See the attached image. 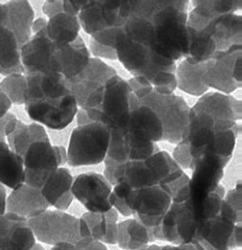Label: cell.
Returning a JSON list of instances; mask_svg holds the SVG:
<instances>
[{
  "instance_id": "cell-45",
  "label": "cell",
  "mask_w": 242,
  "mask_h": 250,
  "mask_svg": "<svg viewBox=\"0 0 242 250\" xmlns=\"http://www.w3.org/2000/svg\"><path fill=\"white\" fill-rule=\"evenodd\" d=\"M241 238H242L241 223H237L234 228V231H233V234L231 237V249L241 247Z\"/></svg>"
},
{
  "instance_id": "cell-56",
  "label": "cell",
  "mask_w": 242,
  "mask_h": 250,
  "mask_svg": "<svg viewBox=\"0 0 242 250\" xmlns=\"http://www.w3.org/2000/svg\"><path fill=\"white\" fill-rule=\"evenodd\" d=\"M56 0H45V2H54Z\"/></svg>"
},
{
  "instance_id": "cell-22",
  "label": "cell",
  "mask_w": 242,
  "mask_h": 250,
  "mask_svg": "<svg viewBox=\"0 0 242 250\" xmlns=\"http://www.w3.org/2000/svg\"><path fill=\"white\" fill-rule=\"evenodd\" d=\"M81 28L90 36L112 26H122L123 21L119 13L101 0H94L84 6L77 15Z\"/></svg>"
},
{
  "instance_id": "cell-34",
  "label": "cell",
  "mask_w": 242,
  "mask_h": 250,
  "mask_svg": "<svg viewBox=\"0 0 242 250\" xmlns=\"http://www.w3.org/2000/svg\"><path fill=\"white\" fill-rule=\"evenodd\" d=\"M194 7H199L211 15L235 13L241 9V0H191Z\"/></svg>"
},
{
  "instance_id": "cell-49",
  "label": "cell",
  "mask_w": 242,
  "mask_h": 250,
  "mask_svg": "<svg viewBox=\"0 0 242 250\" xmlns=\"http://www.w3.org/2000/svg\"><path fill=\"white\" fill-rule=\"evenodd\" d=\"M75 117H76V119H77V125L86 124V123L92 121V120L88 117L86 111H85L84 109H82V108H78Z\"/></svg>"
},
{
  "instance_id": "cell-29",
  "label": "cell",
  "mask_w": 242,
  "mask_h": 250,
  "mask_svg": "<svg viewBox=\"0 0 242 250\" xmlns=\"http://www.w3.org/2000/svg\"><path fill=\"white\" fill-rule=\"evenodd\" d=\"M236 224L235 219L219 212L211 219L208 232L201 243L212 250H231V237Z\"/></svg>"
},
{
  "instance_id": "cell-24",
  "label": "cell",
  "mask_w": 242,
  "mask_h": 250,
  "mask_svg": "<svg viewBox=\"0 0 242 250\" xmlns=\"http://www.w3.org/2000/svg\"><path fill=\"white\" fill-rule=\"evenodd\" d=\"M177 88L191 96L200 97L209 88L203 81V62L185 57L176 67Z\"/></svg>"
},
{
  "instance_id": "cell-25",
  "label": "cell",
  "mask_w": 242,
  "mask_h": 250,
  "mask_svg": "<svg viewBox=\"0 0 242 250\" xmlns=\"http://www.w3.org/2000/svg\"><path fill=\"white\" fill-rule=\"evenodd\" d=\"M154 240L152 229L136 218L117 223L116 244L123 250H140Z\"/></svg>"
},
{
  "instance_id": "cell-53",
  "label": "cell",
  "mask_w": 242,
  "mask_h": 250,
  "mask_svg": "<svg viewBox=\"0 0 242 250\" xmlns=\"http://www.w3.org/2000/svg\"><path fill=\"white\" fill-rule=\"evenodd\" d=\"M7 23V7L6 4L0 3V25H6Z\"/></svg>"
},
{
  "instance_id": "cell-2",
  "label": "cell",
  "mask_w": 242,
  "mask_h": 250,
  "mask_svg": "<svg viewBox=\"0 0 242 250\" xmlns=\"http://www.w3.org/2000/svg\"><path fill=\"white\" fill-rule=\"evenodd\" d=\"M189 0L162 1L149 18L153 26L150 50L170 61L188 55L187 14Z\"/></svg>"
},
{
  "instance_id": "cell-51",
  "label": "cell",
  "mask_w": 242,
  "mask_h": 250,
  "mask_svg": "<svg viewBox=\"0 0 242 250\" xmlns=\"http://www.w3.org/2000/svg\"><path fill=\"white\" fill-rule=\"evenodd\" d=\"M6 211V191L2 184H0V216Z\"/></svg>"
},
{
  "instance_id": "cell-44",
  "label": "cell",
  "mask_w": 242,
  "mask_h": 250,
  "mask_svg": "<svg viewBox=\"0 0 242 250\" xmlns=\"http://www.w3.org/2000/svg\"><path fill=\"white\" fill-rule=\"evenodd\" d=\"M74 199V196L71 192V190H68L66 193H64L55 204H54V207L57 209V210H60V211H65L68 209V207L70 206V204L72 203Z\"/></svg>"
},
{
  "instance_id": "cell-46",
  "label": "cell",
  "mask_w": 242,
  "mask_h": 250,
  "mask_svg": "<svg viewBox=\"0 0 242 250\" xmlns=\"http://www.w3.org/2000/svg\"><path fill=\"white\" fill-rule=\"evenodd\" d=\"M12 103L0 87V117L4 116L10 109Z\"/></svg>"
},
{
  "instance_id": "cell-52",
  "label": "cell",
  "mask_w": 242,
  "mask_h": 250,
  "mask_svg": "<svg viewBox=\"0 0 242 250\" xmlns=\"http://www.w3.org/2000/svg\"><path fill=\"white\" fill-rule=\"evenodd\" d=\"M71 5L72 7L75 9V11L77 13H79V11L84 7L86 6L87 4H89L90 2L94 1V0H67Z\"/></svg>"
},
{
  "instance_id": "cell-54",
  "label": "cell",
  "mask_w": 242,
  "mask_h": 250,
  "mask_svg": "<svg viewBox=\"0 0 242 250\" xmlns=\"http://www.w3.org/2000/svg\"><path fill=\"white\" fill-rule=\"evenodd\" d=\"M158 247H159V245H156V244H150V245L148 244L140 250H157Z\"/></svg>"
},
{
  "instance_id": "cell-35",
  "label": "cell",
  "mask_w": 242,
  "mask_h": 250,
  "mask_svg": "<svg viewBox=\"0 0 242 250\" xmlns=\"http://www.w3.org/2000/svg\"><path fill=\"white\" fill-rule=\"evenodd\" d=\"M162 241H167L172 244H180L179 235L176 227V204L171 203L168 210L164 213L159 225Z\"/></svg>"
},
{
  "instance_id": "cell-57",
  "label": "cell",
  "mask_w": 242,
  "mask_h": 250,
  "mask_svg": "<svg viewBox=\"0 0 242 250\" xmlns=\"http://www.w3.org/2000/svg\"><path fill=\"white\" fill-rule=\"evenodd\" d=\"M162 1H177V0H162Z\"/></svg>"
},
{
  "instance_id": "cell-40",
  "label": "cell",
  "mask_w": 242,
  "mask_h": 250,
  "mask_svg": "<svg viewBox=\"0 0 242 250\" xmlns=\"http://www.w3.org/2000/svg\"><path fill=\"white\" fill-rule=\"evenodd\" d=\"M17 121V117L9 112L0 117V142L5 141V138L14 130Z\"/></svg>"
},
{
  "instance_id": "cell-23",
  "label": "cell",
  "mask_w": 242,
  "mask_h": 250,
  "mask_svg": "<svg viewBox=\"0 0 242 250\" xmlns=\"http://www.w3.org/2000/svg\"><path fill=\"white\" fill-rule=\"evenodd\" d=\"M7 7L6 25L16 34L19 43L22 46L31 37V24L34 12L28 0H10Z\"/></svg>"
},
{
  "instance_id": "cell-31",
  "label": "cell",
  "mask_w": 242,
  "mask_h": 250,
  "mask_svg": "<svg viewBox=\"0 0 242 250\" xmlns=\"http://www.w3.org/2000/svg\"><path fill=\"white\" fill-rule=\"evenodd\" d=\"M47 133L43 126L37 123L24 124L18 120L14 130L7 136L8 145L12 150L20 155L24 147L33 140L46 136Z\"/></svg>"
},
{
  "instance_id": "cell-36",
  "label": "cell",
  "mask_w": 242,
  "mask_h": 250,
  "mask_svg": "<svg viewBox=\"0 0 242 250\" xmlns=\"http://www.w3.org/2000/svg\"><path fill=\"white\" fill-rule=\"evenodd\" d=\"M176 145L177 146L173 150V159L182 169H191L193 158L190 154L188 144L184 141H182Z\"/></svg>"
},
{
  "instance_id": "cell-4",
  "label": "cell",
  "mask_w": 242,
  "mask_h": 250,
  "mask_svg": "<svg viewBox=\"0 0 242 250\" xmlns=\"http://www.w3.org/2000/svg\"><path fill=\"white\" fill-rule=\"evenodd\" d=\"M114 49L117 60L134 76L144 77L151 85L164 71H176V62L153 53L149 47L135 42L120 26L115 35Z\"/></svg>"
},
{
  "instance_id": "cell-42",
  "label": "cell",
  "mask_w": 242,
  "mask_h": 250,
  "mask_svg": "<svg viewBox=\"0 0 242 250\" xmlns=\"http://www.w3.org/2000/svg\"><path fill=\"white\" fill-rule=\"evenodd\" d=\"M42 11L48 19L59 13L63 12L62 0H56L54 2H44L42 6Z\"/></svg>"
},
{
  "instance_id": "cell-19",
  "label": "cell",
  "mask_w": 242,
  "mask_h": 250,
  "mask_svg": "<svg viewBox=\"0 0 242 250\" xmlns=\"http://www.w3.org/2000/svg\"><path fill=\"white\" fill-rule=\"evenodd\" d=\"M35 243L26 219L10 212L0 216V250H31Z\"/></svg>"
},
{
  "instance_id": "cell-33",
  "label": "cell",
  "mask_w": 242,
  "mask_h": 250,
  "mask_svg": "<svg viewBox=\"0 0 242 250\" xmlns=\"http://www.w3.org/2000/svg\"><path fill=\"white\" fill-rule=\"evenodd\" d=\"M0 87L10 99L12 104H24L26 77L23 73H12L6 75V77L0 83Z\"/></svg>"
},
{
  "instance_id": "cell-30",
  "label": "cell",
  "mask_w": 242,
  "mask_h": 250,
  "mask_svg": "<svg viewBox=\"0 0 242 250\" xmlns=\"http://www.w3.org/2000/svg\"><path fill=\"white\" fill-rule=\"evenodd\" d=\"M73 182V177L70 171L62 166L59 167L57 171L46 181L40 188L42 195L50 206L54 204L68 190H70Z\"/></svg>"
},
{
  "instance_id": "cell-5",
  "label": "cell",
  "mask_w": 242,
  "mask_h": 250,
  "mask_svg": "<svg viewBox=\"0 0 242 250\" xmlns=\"http://www.w3.org/2000/svg\"><path fill=\"white\" fill-rule=\"evenodd\" d=\"M24 167V184L41 188L57 169L67 161L62 146L51 144L48 135L30 142L20 153Z\"/></svg>"
},
{
  "instance_id": "cell-17",
  "label": "cell",
  "mask_w": 242,
  "mask_h": 250,
  "mask_svg": "<svg viewBox=\"0 0 242 250\" xmlns=\"http://www.w3.org/2000/svg\"><path fill=\"white\" fill-rule=\"evenodd\" d=\"M90 59L89 49L79 35L69 44L54 45L52 55L53 70L63 75L65 79H69L79 74L87 66Z\"/></svg>"
},
{
  "instance_id": "cell-16",
  "label": "cell",
  "mask_w": 242,
  "mask_h": 250,
  "mask_svg": "<svg viewBox=\"0 0 242 250\" xmlns=\"http://www.w3.org/2000/svg\"><path fill=\"white\" fill-rule=\"evenodd\" d=\"M194 105L213 116L220 132L232 129L241 120V102L229 94L205 93Z\"/></svg>"
},
{
  "instance_id": "cell-1",
  "label": "cell",
  "mask_w": 242,
  "mask_h": 250,
  "mask_svg": "<svg viewBox=\"0 0 242 250\" xmlns=\"http://www.w3.org/2000/svg\"><path fill=\"white\" fill-rule=\"evenodd\" d=\"M109 133L106 156L116 161L141 160L158 150L155 143L163 139V126L157 113L132 93L126 125Z\"/></svg>"
},
{
  "instance_id": "cell-55",
  "label": "cell",
  "mask_w": 242,
  "mask_h": 250,
  "mask_svg": "<svg viewBox=\"0 0 242 250\" xmlns=\"http://www.w3.org/2000/svg\"><path fill=\"white\" fill-rule=\"evenodd\" d=\"M31 250H45L40 244H37V243H35V245L33 246V248L31 249Z\"/></svg>"
},
{
  "instance_id": "cell-32",
  "label": "cell",
  "mask_w": 242,
  "mask_h": 250,
  "mask_svg": "<svg viewBox=\"0 0 242 250\" xmlns=\"http://www.w3.org/2000/svg\"><path fill=\"white\" fill-rule=\"evenodd\" d=\"M80 218L87 224L90 229L91 237L101 242L106 234L109 220L118 221V212L112 207L104 213H95L88 211L87 213H84Z\"/></svg>"
},
{
  "instance_id": "cell-27",
  "label": "cell",
  "mask_w": 242,
  "mask_h": 250,
  "mask_svg": "<svg viewBox=\"0 0 242 250\" xmlns=\"http://www.w3.org/2000/svg\"><path fill=\"white\" fill-rule=\"evenodd\" d=\"M20 48L16 34L7 25H0V74L23 73Z\"/></svg>"
},
{
  "instance_id": "cell-26",
  "label": "cell",
  "mask_w": 242,
  "mask_h": 250,
  "mask_svg": "<svg viewBox=\"0 0 242 250\" xmlns=\"http://www.w3.org/2000/svg\"><path fill=\"white\" fill-rule=\"evenodd\" d=\"M80 29L77 16L61 12L49 18L43 30L54 45L60 46L73 42L79 36Z\"/></svg>"
},
{
  "instance_id": "cell-11",
  "label": "cell",
  "mask_w": 242,
  "mask_h": 250,
  "mask_svg": "<svg viewBox=\"0 0 242 250\" xmlns=\"http://www.w3.org/2000/svg\"><path fill=\"white\" fill-rule=\"evenodd\" d=\"M24 107L33 121L53 130H62L67 127L79 108L71 93L57 99L28 101L24 103Z\"/></svg>"
},
{
  "instance_id": "cell-20",
  "label": "cell",
  "mask_w": 242,
  "mask_h": 250,
  "mask_svg": "<svg viewBox=\"0 0 242 250\" xmlns=\"http://www.w3.org/2000/svg\"><path fill=\"white\" fill-rule=\"evenodd\" d=\"M24 75L26 77L24 103L35 100L57 99L70 93L63 75L59 72H34Z\"/></svg>"
},
{
  "instance_id": "cell-43",
  "label": "cell",
  "mask_w": 242,
  "mask_h": 250,
  "mask_svg": "<svg viewBox=\"0 0 242 250\" xmlns=\"http://www.w3.org/2000/svg\"><path fill=\"white\" fill-rule=\"evenodd\" d=\"M157 250H206L201 242L186 244H167L159 246Z\"/></svg>"
},
{
  "instance_id": "cell-21",
  "label": "cell",
  "mask_w": 242,
  "mask_h": 250,
  "mask_svg": "<svg viewBox=\"0 0 242 250\" xmlns=\"http://www.w3.org/2000/svg\"><path fill=\"white\" fill-rule=\"evenodd\" d=\"M49 203L41 193L40 188L26 184L14 188L6 199V209L26 220L38 216L48 209Z\"/></svg>"
},
{
  "instance_id": "cell-14",
  "label": "cell",
  "mask_w": 242,
  "mask_h": 250,
  "mask_svg": "<svg viewBox=\"0 0 242 250\" xmlns=\"http://www.w3.org/2000/svg\"><path fill=\"white\" fill-rule=\"evenodd\" d=\"M229 160L214 154H207L195 160L191 168L192 175L187 183V199L201 200L211 194L220 184L223 169Z\"/></svg>"
},
{
  "instance_id": "cell-48",
  "label": "cell",
  "mask_w": 242,
  "mask_h": 250,
  "mask_svg": "<svg viewBox=\"0 0 242 250\" xmlns=\"http://www.w3.org/2000/svg\"><path fill=\"white\" fill-rule=\"evenodd\" d=\"M47 20L45 18H38L36 20H33L31 24V33L35 34L41 30H43L46 26Z\"/></svg>"
},
{
  "instance_id": "cell-15",
  "label": "cell",
  "mask_w": 242,
  "mask_h": 250,
  "mask_svg": "<svg viewBox=\"0 0 242 250\" xmlns=\"http://www.w3.org/2000/svg\"><path fill=\"white\" fill-rule=\"evenodd\" d=\"M128 207L136 216L161 217L172 203V196L166 185L132 189L125 197Z\"/></svg>"
},
{
  "instance_id": "cell-37",
  "label": "cell",
  "mask_w": 242,
  "mask_h": 250,
  "mask_svg": "<svg viewBox=\"0 0 242 250\" xmlns=\"http://www.w3.org/2000/svg\"><path fill=\"white\" fill-rule=\"evenodd\" d=\"M89 52L95 58L99 59H107V60H117L116 51L114 47L103 45L95 39L91 38L89 42Z\"/></svg>"
},
{
  "instance_id": "cell-18",
  "label": "cell",
  "mask_w": 242,
  "mask_h": 250,
  "mask_svg": "<svg viewBox=\"0 0 242 250\" xmlns=\"http://www.w3.org/2000/svg\"><path fill=\"white\" fill-rule=\"evenodd\" d=\"M54 44L44 30L33 34L20 48V62L23 74L55 72L52 66Z\"/></svg>"
},
{
  "instance_id": "cell-39",
  "label": "cell",
  "mask_w": 242,
  "mask_h": 250,
  "mask_svg": "<svg viewBox=\"0 0 242 250\" xmlns=\"http://www.w3.org/2000/svg\"><path fill=\"white\" fill-rule=\"evenodd\" d=\"M119 27L120 26H112V27L104 28V29L91 35V38L95 39L96 41H98L103 45L114 47L115 35H116V31Z\"/></svg>"
},
{
  "instance_id": "cell-9",
  "label": "cell",
  "mask_w": 242,
  "mask_h": 250,
  "mask_svg": "<svg viewBox=\"0 0 242 250\" xmlns=\"http://www.w3.org/2000/svg\"><path fill=\"white\" fill-rule=\"evenodd\" d=\"M116 74L113 67L99 58L90 59L87 66L76 76L65 79V84L76 99L79 108L94 109L102 100L105 82Z\"/></svg>"
},
{
  "instance_id": "cell-41",
  "label": "cell",
  "mask_w": 242,
  "mask_h": 250,
  "mask_svg": "<svg viewBox=\"0 0 242 250\" xmlns=\"http://www.w3.org/2000/svg\"><path fill=\"white\" fill-rule=\"evenodd\" d=\"M74 244L77 250H108L104 243L95 240L92 237L81 238L78 242Z\"/></svg>"
},
{
  "instance_id": "cell-8",
  "label": "cell",
  "mask_w": 242,
  "mask_h": 250,
  "mask_svg": "<svg viewBox=\"0 0 242 250\" xmlns=\"http://www.w3.org/2000/svg\"><path fill=\"white\" fill-rule=\"evenodd\" d=\"M138 100L157 113L163 126L162 140L174 145L183 140L190 109L183 98L174 93L159 94L152 89L144 97Z\"/></svg>"
},
{
  "instance_id": "cell-28",
  "label": "cell",
  "mask_w": 242,
  "mask_h": 250,
  "mask_svg": "<svg viewBox=\"0 0 242 250\" xmlns=\"http://www.w3.org/2000/svg\"><path fill=\"white\" fill-rule=\"evenodd\" d=\"M0 184L12 189L24 184L22 158L5 141L0 142Z\"/></svg>"
},
{
  "instance_id": "cell-10",
  "label": "cell",
  "mask_w": 242,
  "mask_h": 250,
  "mask_svg": "<svg viewBox=\"0 0 242 250\" xmlns=\"http://www.w3.org/2000/svg\"><path fill=\"white\" fill-rule=\"evenodd\" d=\"M27 223L35 238L46 244L76 243L81 239L79 218L64 211L47 209L38 216L28 219Z\"/></svg>"
},
{
  "instance_id": "cell-47",
  "label": "cell",
  "mask_w": 242,
  "mask_h": 250,
  "mask_svg": "<svg viewBox=\"0 0 242 250\" xmlns=\"http://www.w3.org/2000/svg\"><path fill=\"white\" fill-rule=\"evenodd\" d=\"M233 78L235 81L241 85L242 81V64H241V56H239L233 65Z\"/></svg>"
},
{
  "instance_id": "cell-6",
  "label": "cell",
  "mask_w": 242,
  "mask_h": 250,
  "mask_svg": "<svg viewBox=\"0 0 242 250\" xmlns=\"http://www.w3.org/2000/svg\"><path fill=\"white\" fill-rule=\"evenodd\" d=\"M109 137V130L100 122L77 125L69 138L66 163L71 167L101 163L107 154Z\"/></svg>"
},
{
  "instance_id": "cell-7",
  "label": "cell",
  "mask_w": 242,
  "mask_h": 250,
  "mask_svg": "<svg viewBox=\"0 0 242 250\" xmlns=\"http://www.w3.org/2000/svg\"><path fill=\"white\" fill-rule=\"evenodd\" d=\"M132 93L128 82L116 73L105 82L99 106L85 111L92 121L103 124L109 131L120 129L129 118Z\"/></svg>"
},
{
  "instance_id": "cell-13",
  "label": "cell",
  "mask_w": 242,
  "mask_h": 250,
  "mask_svg": "<svg viewBox=\"0 0 242 250\" xmlns=\"http://www.w3.org/2000/svg\"><path fill=\"white\" fill-rule=\"evenodd\" d=\"M70 190L74 198L89 212L104 213L112 208V186L103 175L95 172L82 173L73 179Z\"/></svg>"
},
{
  "instance_id": "cell-38",
  "label": "cell",
  "mask_w": 242,
  "mask_h": 250,
  "mask_svg": "<svg viewBox=\"0 0 242 250\" xmlns=\"http://www.w3.org/2000/svg\"><path fill=\"white\" fill-rule=\"evenodd\" d=\"M223 199L235 210L238 216L242 217L241 212V183L240 181L237 183L235 188L229 190L226 194H224Z\"/></svg>"
},
{
  "instance_id": "cell-12",
  "label": "cell",
  "mask_w": 242,
  "mask_h": 250,
  "mask_svg": "<svg viewBox=\"0 0 242 250\" xmlns=\"http://www.w3.org/2000/svg\"><path fill=\"white\" fill-rule=\"evenodd\" d=\"M241 44L232 45L226 50L217 51L209 60L203 62V81L208 88L230 94L241 87L233 78V65L241 56Z\"/></svg>"
},
{
  "instance_id": "cell-3",
  "label": "cell",
  "mask_w": 242,
  "mask_h": 250,
  "mask_svg": "<svg viewBox=\"0 0 242 250\" xmlns=\"http://www.w3.org/2000/svg\"><path fill=\"white\" fill-rule=\"evenodd\" d=\"M183 173L167 151L156 150L145 159L118 162L112 173L111 186L124 183L136 189L159 184L168 185Z\"/></svg>"
},
{
  "instance_id": "cell-50",
  "label": "cell",
  "mask_w": 242,
  "mask_h": 250,
  "mask_svg": "<svg viewBox=\"0 0 242 250\" xmlns=\"http://www.w3.org/2000/svg\"><path fill=\"white\" fill-rule=\"evenodd\" d=\"M50 250H77L74 243L70 242H60L55 245Z\"/></svg>"
}]
</instances>
